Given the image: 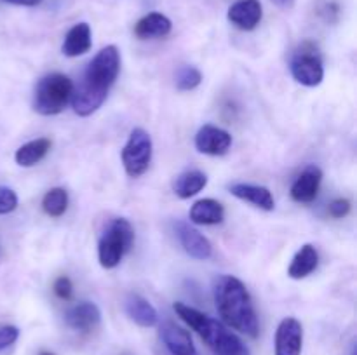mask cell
<instances>
[{
	"label": "cell",
	"instance_id": "6da1fadb",
	"mask_svg": "<svg viewBox=\"0 0 357 355\" xmlns=\"http://www.w3.org/2000/svg\"><path fill=\"white\" fill-rule=\"evenodd\" d=\"M121 72V52L115 45L101 49L93 61L87 65L79 86L73 87L72 101L73 111L80 117L93 115L108 96V90L117 80Z\"/></svg>",
	"mask_w": 357,
	"mask_h": 355
},
{
	"label": "cell",
	"instance_id": "7a4b0ae2",
	"mask_svg": "<svg viewBox=\"0 0 357 355\" xmlns=\"http://www.w3.org/2000/svg\"><path fill=\"white\" fill-rule=\"evenodd\" d=\"M215 303L223 322L250 338L258 336V317L246 285L234 275L215 281Z\"/></svg>",
	"mask_w": 357,
	"mask_h": 355
},
{
	"label": "cell",
	"instance_id": "3957f363",
	"mask_svg": "<svg viewBox=\"0 0 357 355\" xmlns=\"http://www.w3.org/2000/svg\"><path fill=\"white\" fill-rule=\"evenodd\" d=\"M174 312L178 313L183 322H187L206 345L218 355H248V348L243 341L230 333L222 322L211 319L206 313L185 305V303H174Z\"/></svg>",
	"mask_w": 357,
	"mask_h": 355
},
{
	"label": "cell",
	"instance_id": "277c9868",
	"mask_svg": "<svg viewBox=\"0 0 357 355\" xmlns=\"http://www.w3.org/2000/svg\"><path fill=\"white\" fill-rule=\"evenodd\" d=\"M135 244V228L126 218H115L108 223L98 242V260L107 270L115 268Z\"/></svg>",
	"mask_w": 357,
	"mask_h": 355
},
{
	"label": "cell",
	"instance_id": "5b68a950",
	"mask_svg": "<svg viewBox=\"0 0 357 355\" xmlns=\"http://www.w3.org/2000/svg\"><path fill=\"white\" fill-rule=\"evenodd\" d=\"M73 93V84L63 73H49L35 86L33 110L40 115H58L65 110Z\"/></svg>",
	"mask_w": 357,
	"mask_h": 355
},
{
	"label": "cell",
	"instance_id": "8992f818",
	"mask_svg": "<svg viewBox=\"0 0 357 355\" xmlns=\"http://www.w3.org/2000/svg\"><path fill=\"white\" fill-rule=\"evenodd\" d=\"M293 79L305 87H316L324 79V66L321 52L314 42L305 40L298 45L289 61Z\"/></svg>",
	"mask_w": 357,
	"mask_h": 355
},
{
	"label": "cell",
	"instance_id": "52a82bcc",
	"mask_svg": "<svg viewBox=\"0 0 357 355\" xmlns=\"http://www.w3.org/2000/svg\"><path fill=\"white\" fill-rule=\"evenodd\" d=\"M152 138L149 132L142 127L132 129L129 134L128 143L122 148V164L128 176L139 178L146 173L150 162H152Z\"/></svg>",
	"mask_w": 357,
	"mask_h": 355
},
{
	"label": "cell",
	"instance_id": "ba28073f",
	"mask_svg": "<svg viewBox=\"0 0 357 355\" xmlns=\"http://www.w3.org/2000/svg\"><path fill=\"white\" fill-rule=\"evenodd\" d=\"M303 327L295 317H286L275 331V355H302Z\"/></svg>",
	"mask_w": 357,
	"mask_h": 355
},
{
	"label": "cell",
	"instance_id": "9c48e42d",
	"mask_svg": "<svg viewBox=\"0 0 357 355\" xmlns=\"http://www.w3.org/2000/svg\"><path fill=\"white\" fill-rule=\"evenodd\" d=\"M232 146V136L225 129L206 124L195 134V148L204 155H225Z\"/></svg>",
	"mask_w": 357,
	"mask_h": 355
},
{
	"label": "cell",
	"instance_id": "30bf717a",
	"mask_svg": "<svg viewBox=\"0 0 357 355\" xmlns=\"http://www.w3.org/2000/svg\"><path fill=\"white\" fill-rule=\"evenodd\" d=\"M174 233H176L178 240H180L181 247L185 249V253L188 254L194 260H209L213 254L211 242L202 235L199 230H195L194 226L188 225L185 221H176L174 223Z\"/></svg>",
	"mask_w": 357,
	"mask_h": 355
},
{
	"label": "cell",
	"instance_id": "8fae6325",
	"mask_svg": "<svg viewBox=\"0 0 357 355\" xmlns=\"http://www.w3.org/2000/svg\"><path fill=\"white\" fill-rule=\"evenodd\" d=\"M321 181H323V171L317 166H307L291 184V198L298 204H310L317 198Z\"/></svg>",
	"mask_w": 357,
	"mask_h": 355
},
{
	"label": "cell",
	"instance_id": "7c38bea8",
	"mask_svg": "<svg viewBox=\"0 0 357 355\" xmlns=\"http://www.w3.org/2000/svg\"><path fill=\"white\" fill-rule=\"evenodd\" d=\"M159 338L171 355H195V345L190 333L173 322H164L159 329Z\"/></svg>",
	"mask_w": 357,
	"mask_h": 355
},
{
	"label": "cell",
	"instance_id": "4fadbf2b",
	"mask_svg": "<svg viewBox=\"0 0 357 355\" xmlns=\"http://www.w3.org/2000/svg\"><path fill=\"white\" fill-rule=\"evenodd\" d=\"M264 9L258 0H237L227 13L230 23L243 31H251L260 24Z\"/></svg>",
	"mask_w": 357,
	"mask_h": 355
},
{
	"label": "cell",
	"instance_id": "5bb4252c",
	"mask_svg": "<svg viewBox=\"0 0 357 355\" xmlns=\"http://www.w3.org/2000/svg\"><path fill=\"white\" fill-rule=\"evenodd\" d=\"M65 322L72 329L87 333V331L94 329L101 322V312L96 303L80 301L73 305L72 308L66 310Z\"/></svg>",
	"mask_w": 357,
	"mask_h": 355
},
{
	"label": "cell",
	"instance_id": "9a60e30c",
	"mask_svg": "<svg viewBox=\"0 0 357 355\" xmlns=\"http://www.w3.org/2000/svg\"><path fill=\"white\" fill-rule=\"evenodd\" d=\"M230 194L234 197L241 198L244 202H250L255 207L264 209V211H272L275 207V200L272 191L267 187L250 183H236L230 187Z\"/></svg>",
	"mask_w": 357,
	"mask_h": 355
},
{
	"label": "cell",
	"instance_id": "2e32d148",
	"mask_svg": "<svg viewBox=\"0 0 357 355\" xmlns=\"http://www.w3.org/2000/svg\"><path fill=\"white\" fill-rule=\"evenodd\" d=\"M126 313L135 324L142 327H153L159 322L157 310L153 308L152 303L139 294H129L124 303Z\"/></svg>",
	"mask_w": 357,
	"mask_h": 355
},
{
	"label": "cell",
	"instance_id": "e0dca14e",
	"mask_svg": "<svg viewBox=\"0 0 357 355\" xmlns=\"http://www.w3.org/2000/svg\"><path fill=\"white\" fill-rule=\"evenodd\" d=\"M91 45H93L91 26L87 23H77L66 33L61 51L68 58H77V56L86 54L91 49Z\"/></svg>",
	"mask_w": 357,
	"mask_h": 355
},
{
	"label": "cell",
	"instance_id": "ac0fdd59",
	"mask_svg": "<svg viewBox=\"0 0 357 355\" xmlns=\"http://www.w3.org/2000/svg\"><path fill=\"white\" fill-rule=\"evenodd\" d=\"M317 263H319V254H317L316 247H314L312 244H305V246L300 247V249L296 251L295 256H293L288 268V275L291 278H295V281L309 277V275L317 268Z\"/></svg>",
	"mask_w": 357,
	"mask_h": 355
},
{
	"label": "cell",
	"instance_id": "d6986e66",
	"mask_svg": "<svg viewBox=\"0 0 357 355\" xmlns=\"http://www.w3.org/2000/svg\"><path fill=\"white\" fill-rule=\"evenodd\" d=\"M171 28H173V23L167 16L160 13H150L146 16H143L142 19L136 23L135 33L138 38H160L169 35Z\"/></svg>",
	"mask_w": 357,
	"mask_h": 355
},
{
	"label": "cell",
	"instance_id": "ffe728a7",
	"mask_svg": "<svg viewBox=\"0 0 357 355\" xmlns=\"http://www.w3.org/2000/svg\"><path fill=\"white\" fill-rule=\"evenodd\" d=\"M188 216L195 225H218L225 218V209L215 198H201L192 205Z\"/></svg>",
	"mask_w": 357,
	"mask_h": 355
},
{
	"label": "cell",
	"instance_id": "44dd1931",
	"mask_svg": "<svg viewBox=\"0 0 357 355\" xmlns=\"http://www.w3.org/2000/svg\"><path fill=\"white\" fill-rule=\"evenodd\" d=\"M51 146H52L51 139H47V138L33 139V141H28V143H24L23 146H20V148L16 150V155H14V159H16L17 166L31 167V166H35V164L40 162V160L47 155L49 150H51Z\"/></svg>",
	"mask_w": 357,
	"mask_h": 355
},
{
	"label": "cell",
	"instance_id": "7402d4cb",
	"mask_svg": "<svg viewBox=\"0 0 357 355\" xmlns=\"http://www.w3.org/2000/svg\"><path fill=\"white\" fill-rule=\"evenodd\" d=\"M208 184V176L202 171L192 169L180 174L173 183V191L180 198H190L197 195Z\"/></svg>",
	"mask_w": 357,
	"mask_h": 355
},
{
	"label": "cell",
	"instance_id": "603a6c76",
	"mask_svg": "<svg viewBox=\"0 0 357 355\" xmlns=\"http://www.w3.org/2000/svg\"><path fill=\"white\" fill-rule=\"evenodd\" d=\"M42 209L51 218H59V216L65 214L66 209H68V194H66L65 188H51L42 198Z\"/></svg>",
	"mask_w": 357,
	"mask_h": 355
},
{
	"label": "cell",
	"instance_id": "cb8c5ba5",
	"mask_svg": "<svg viewBox=\"0 0 357 355\" xmlns=\"http://www.w3.org/2000/svg\"><path fill=\"white\" fill-rule=\"evenodd\" d=\"M202 82V73L195 66H181L176 72V87L180 90H192Z\"/></svg>",
	"mask_w": 357,
	"mask_h": 355
},
{
	"label": "cell",
	"instance_id": "d4e9b609",
	"mask_svg": "<svg viewBox=\"0 0 357 355\" xmlns=\"http://www.w3.org/2000/svg\"><path fill=\"white\" fill-rule=\"evenodd\" d=\"M17 207V195L13 188L0 187V214H9Z\"/></svg>",
	"mask_w": 357,
	"mask_h": 355
},
{
	"label": "cell",
	"instance_id": "484cf974",
	"mask_svg": "<svg viewBox=\"0 0 357 355\" xmlns=\"http://www.w3.org/2000/svg\"><path fill=\"white\" fill-rule=\"evenodd\" d=\"M52 289H54V294L58 296L59 299H65V301H68V299H72L73 296V284L72 281H70L68 277H58L56 278L54 285H52Z\"/></svg>",
	"mask_w": 357,
	"mask_h": 355
},
{
	"label": "cell",
	"instance_id": "4316f807",
	"mask_svg": "<svg viewBox=\"0 0 357 355\" xmlns=\"http://www.w3.org/2000/svg\"><path fill=\"white\" fill-rule=\"evenodd\" d=\"M17 338H20V329L16 326H9V324L0 326V352L16 343Z\"/></svg>",
	"mask_w": 357,
	"mask_h": 355
},
{
	"label": "cell",
	"instance_id": "83f0119b",
	"mask_svg": "<svg viewBox=\"0 0 357 355\" xmlns=\"http://www.w3.org/2000/svg\"><path fill=\"white\" fill-rule=\"evenodd\" d=\"M328 212H330L331 218L342 219L351 212V202L347 198H335L328 205Z\"/></svg>",
	"mask_w": 357,
	"mask_h": 355
},
{
	"label": "cell",
	"instance_id": "f1b7e54d",
	"mask_svg": "<svg viewBox=\"0 0 357 355\" xmlns=\"http://www.w3.org/2000/svg\"><path fill=\"white\" fill-rule=\"evenodd\" d=\"M6 3H10V6H24V7H33L38 6L42 0H3Z\"/></svg>",
	"mask_w": 357,
	"mask_h": 355
},
{
	"label": "cell",
	"instance_id": "f546056e",
	"mask_svg": "<svg viewBox=\"0 0 357 355\" xmlns=\"http://www.w3.org/2000/svg\"><path fill=\"white\" fill-rule=\"evenodd\" d=\"M272 3H275L278 7H281V9H291L293 6H295L296 0H271Z\"/></svg>",
	"mask_w": 357,
	"mask_h": 355
},
{
	"label": "cell",
	"instance_id": "4dcf8cb0",
	"mask_svg": "<svg viewBox=\"0 0 357 355\" xmlns=\"http://www.w3.org/2000/svg\"><path fill=\"white\" fill-rule=\"evenodd\" d=\"M40 355H54V354H51V352H42Z\"/></svg>",
	"mask_w": 357,
	"mask_h": 355
}]
</instances>
